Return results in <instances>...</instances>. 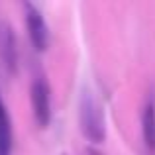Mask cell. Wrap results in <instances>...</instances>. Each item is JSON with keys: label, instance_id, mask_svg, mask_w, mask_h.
Returning a JSON list of instances; mask_svg holds the SVG:
<instances>
[{"label": "cell", "instance_id": "obj_1", "mask_svg": "<svg viewBox=\"0 0 155 155\" xmlns=\"http://www.w3.org/2000/svg\"><path fill=\"white\" fill-rule=\"evenodd\" d=\"M79 124L81 132L92 143H102L106 137V124H104V114L102 106L94 98L91 91H84L81 96L79 104Z\"/></svg>", "mask_w": 155, "mask_h": 155}, {"label": "cell", "instance_id": "obj_2", "mask_svg": "<svg viewBox=\"0 0 155 155\" xmlns=\"http://www.w3.org/2000/svg\"><path fill=\"white\" fill-rule=\"evenodd\" d=\"M22 8H24V20H26V28H28V35H30L31 45L38 51H45L51 43V34H49V26H47L43 14L31 2H24Z\"/></svg>", "mask_w": 155, "mask_h": 155}, {"label": "cell", "instance_id": "obj_3", "mask_svg": "<svg viewBox=\"0 0 155 155\" xmlns=\"http://www.w3.org/2000/svg\"><path fill=\"white\" fill-rule=\"evenodd\" d=\"M30 96H31V108H34V116L41 128H45L51 120V91L49 84L43 79H35L31 83L30 88Z\"/></svg>", "mask_w": 155, "mask_h": 155}, {"label": "cell", "instance_id": "obj_4", "mask_svg": "<svg viewBox=\"0 0 155 155\" xmlns=\"http://www.w3.org/2000/svg\"><path fill=\"white\" fill-rule=\"evenodd\" d=\"M141 132L143 141L149 149H155V96H149L141 112Z\"/></svg>", "mask_w": 155, "mask_h": 155}, {"label": "cell", "instance_id": "obj_5", "mask_svg": "<svg viewBox=\"0 0 155 155\" xmlns=\"http://www.w3.org/2000/svg\"><path fill=\"white\" fill-rule=\"evenodd\" d=\"M12 149V122L6 104L0 98V155H10Z\"/></svg>", "mask_w": 155, "mask_h": 155}, {"label": "cell", "instance_id": "obj_6", "mask_svg": "<svg viewBox=\"0 0 155 155\" xmlns=\"http://www.w3.org/2000/svg\"><path fill=\"white\" fill-rule=\"evenodd\" d=\"M0 45H2V57L6 61L8 69H14L18 63V49H16V38L8 26H2L0 34Z\"/></svg>", "mask_w": 155, "mask_h": 155}]
</instances>
